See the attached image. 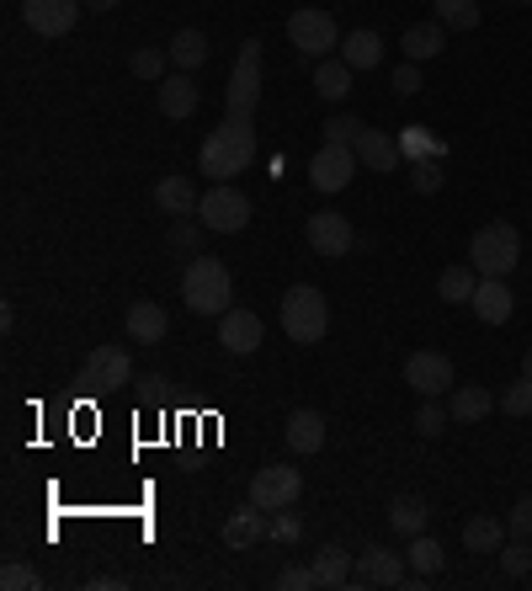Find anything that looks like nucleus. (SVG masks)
I'll use <instances>...</instances> for the list:
<instances>
[{"instance_id":"nucleus-1","label":"nucleus","mask_w":532,"mask_h":591,"mask_svg":"<svg viewBox=\"0 0 532 591\" xmlns=\"http://www.w3.org/2000/svg\"><path fill=\"white\" fill-rule=\"evenodd\" d=\"M250 160H256V128H250V118H235V112L197 149V166L214 181H235L240 171H250Z\"/></svg>"},{"instance_id":"nucleus-2","label":"nucleus","mask_w":532,"mask_h":591,"mask_svg":"<svg viewBox=\"0 0 532 591\" xmlns=\"http://www.w3.org/2000/svg\"><path fill=\"white\" fill-rule=\"evenodd\" d=\"M181 298H187L193 315H224V309H235V304H229V298H235L229 267H224L218 256H197L193 267L181 272Z\"/></svg>"},{"instance_id":"nucleus-3","label":"nucleus","mask_w":532,"mask_h":591,"mask_svg":"<svg viewBox=\"0 0 532 591\" xmlns=\"http://www.w3.org/2000/svg\"><path fill=\"white\" fill-rule=\"evenodd\" d=\"M283 331H288V342H298V346L325 342L331 304H325V294H319L315 283H293L288 294H283Z\"/></svg>"},{"instance_id":"nucleus-4","label":"nucleus","mask_w":532,"mask_h":591,"mask_svg":"<svg viewBox=\"0 0 532 591\" xmlns=\"http://www.w3.org/2000/svg\"><path fill=\"white\" fill-rule=\"evenodd\" d=\"M522 262V235H516V224L495 219L484 224L480 235L469 240V267L480 272V277H511Z\"/></svg>"},{"instance_id":"nucleus-5","label":"nucleus","mask_w":532,"mask_h":591,"mask_svg":"<svg viewBox=\"0 0 532 591\" xmlns=\"http://www.w3.org/2000/svg\"><path fill=\"white\" fill-rule=\"evenodd\" d=\"M341 38H346V32L336 27V17L319 11V6H298L288 17V43L304 53V59H331V53H341Z\"/></svg>"},{"instance_id":"nucleus-6","label":"nucleus","mask_w":532,"mask_h":591,"mask_svg":"<svg viewBox=\"0 0 532 591\" xmlns=\"http://www.w3.org/2000/svg\"><path fill=\"white\" fill-rule=\"evenodd\" d=\"M256 101H262V43L245 38L240 59H235V70H229V86H224V107H229L235 118H256Z\"/></svg>"},{"instance_id":"nucleus-7","label":"nucleus","mask_w":532,"mask_h":591,"mask_svg":"<svg viewBox=\"0 0 532 591\" xmlns=\"http://www.w3.org/2000/svg\"><path fill=\"white\" fill-rule=\"evenodd\" d=\"M197 219H203V229H214V235H240L245 224H250V197L240 187H229V181H218L214 193L203 197Z\"/></svg>"},{"instance_id":"nucleus-8","label":"nucleus","mask_w":532,"mask_h":591,"mask_svg":"<svg viewBox=\"0 0 532 591\" xmlns=\"http://www.w3.org/2000/svg\"><path fill=\"white\" fill-rule=\"evenodd\" d=\"M298 495H304V474L288 464H266L250 480V506H262V512H288Z\"/></svg>"},{"instance_id":"nucleus-9","label":"nucleus","mask_w":532,"mask_h":591,"mask_svg":"<svg viewBox=\"0 0 532 591\" xmlns=\"http://www.w3.org/2000/svg\"><path fill=\"white\" fill-rule=\"evenodd\" d=\"M352 587H411V560L384 543H367L352 565Z\"/></svg>"},{"instance_id":"nucleus-10","label":"nucleus","mask_w":532,"mask_h":591,"mask_svg":"<svg viewBox=\"0 0 532 591\" xmlns=\"http://www.w3.org/2000/svg\"><path fill=\"white\" fill-rule=\"evenodd\" d=\"M405 384H411L421 400H442V394L459 390L453 378V357L447 352H411L405 357Z\"/></svg>"},{"instance_id":"nucleus-11","label":"nucleus","mask_w":532,"mask_h":591,"mask_svg":"<svg viewBox=\"0 0 532 591\" xmlns=\"http://www.w3.org/2000/svg\"><path fill=\"white\" fill-rule=\"evenodd\" d=\"M357 145H319V155L309 160V187L315 193H346L357 176Z\"/></svg>"},{"instance_id":"nucleus-12","label":"nucleus","mask_w":532,"mask_h":591,"mask_svg":"<svg viewBox=\"0 0 532 591\" xmlns=\"http://www.w3.org/2000/svg\"><path fill=\"white\" fill-rule=\"evenodd\" d=\"M80 11H86V0H22V22L32 27L38 38H65V32H75Z\"/></svg>"},{"instance_id":"nucleus-13","label":"nucleus","mask_w":532,"mask_h":591,"mask_svg":"<svg viewBox=\"0 0 532 591\" xmlns=\"http://www.w3.org/2000/svg\"><path fill=\"white\" fill-rule=\"evenodd\" d=\"M304 235H309V250L315 256H325V262H336V256H346V250L357 246V229H352V219L346 214H309V224H304Z\"/></svg>"},{"instance_id":"nucleus-14","label":"nucleus","mask_w":532,"mask_h":591,"mask_svg":"<svg viewBox=\"0 0 532 591\" xmlns=\"http://www.w3.org/2000/svg\"><path fill=\"white\" fill-rule=\"evenodd\" d=\"M80 384L86 390H122V384H134V357L122 346H97L80 368Z\"/></svg>"},{"instance_id":"nucleus-15","label":"nucleus","mask_w":532,"mask_h":591,"mask_svg":"<svg viewBox=\"0 0 532 591\" xmlns=\"http://www.w3.org/2000/svg\"><path fill=\"white\" fill-rule=\"evenodd\" d=\"M266 325L256 309H224L218 315V342H224V352H235V357H250L256 346H262Z\"/></svg>"},{"instance_id":"nucleus-16","label":"nucleus","mask_w":532,"mask_h":591,"mask_svg":"<svg viewBox=\"0 0 532 591\" xmlns=\"http://www.w3.org/2000/svg\"><path fill=\"white\" fill-rule=\"evenodd\" d=\"M155 101H160V118L181 124V118H193V112H197V80L187 70H170L166 80H160Z\"/></svg>"},{"instance_id":"nucleus-17","label":"nucleus","mask_w":532,"mask_h":591,"mask_svg":"<svg viewBox=\"0 0 532 591\" xmlns=\"http://www.w3.org/2000/svg\"><path fill=\"white\" fill-rule=\"evenodd\" d=\"M155 208L170 214V219H197V208H203L197 181H193V176H166V181L155 187Z\"/></svg>"},{"instance_id":"nucleus-18","label":"nucleus","mask_w":532,"mask_h":591,"mask_svg":"<svg viewBox=\"0 0 532 591\" xmlns=\"http://www.w3.org/2000/svg\"><path fill=\"white\" fill-rule=\"evenodd\" d=\"M357 160H363L367 171H400V160H405V149H400V139L394 134H384V128H363V139H357Z\"/></svg>"},{"instance_id":"nucleus-19","label":"nucleus","mask_w":532,"mask_h":591,"mask_svg":"<svg viewBox=\"0 0 532 591\" xmlns=\"http://www.w3.org/2000/svg\"><path fill=\"white\" fill-rule=\"evenodd\" d=\"M128 342H145V346H160L170 331V315L155 304V298H139V304H128Z\"/></svg>"},{"instance_id":"nucleus-20","label":"nucleus","mask_w":532,"mask_h":591,"mask_svg":"<svg viewBox=\"0 0 532 591\" xmlns=\"http://www.w3.org/2000/svg\"><path fill=\"white\" fill-rule=\"evenodd\" d=\"M511 309H516V298H511L506 277H480V288H474V315L484 325H506Z\"/></svg>"},{"instance_id":"nucleus-21","label":"nucleus","mask_w":532,"mask_h":591,"mask_svg":"<svg viewBox=\"0 0 532 591\" xmlns=\"http://www.w3.org/2000/svg\"><path fill=\"white\" fill-rule=\"evenodd\" d=\"M400 49H405L411 65H426V59H436V53L447 49V27L442 22H411L405 27V38H400Z\"/></svg>"},{"instance_id":"nucleus-22","label":"nucleus","mask_w":532,"mask_h":591,"mask_svg":"<svg viewBox=\"0 0 532 591\" xmlns=\"http://www.w3.org/2000/svg\"><path fill=\"white\" fill-rule=\"evenodd\" d=\"M506 539H511V528L501 518H490V512L463 522V549H469V554H501Z\"/></svg>"},{"instance_id":"nucleus-23","label":"nucleus","mask_w":532,"mask_h":591,"mask_svg":"<svg viewBox=\"0 0 532 591\" xmlns=\"http://www.w3.org/2000/svg\"><path fill=\"white\" fill-rule=\"evenodd\" d=\"M447 411H453L459 426H474V421H484L495 411V394L484 390V384H459V390L447 394Z\"/></svg>"},{"instance_id":"nucleus-24","label":"nucleus","mask_w":532,"mask_h":591,"mask_svg":"<svg viewBox=\"0 0 532 591\" xmlns=\"http://www.w3.org/2000/svg\"><path fill=\"white\" fill-rule=\"evenodd\" d=\"M341 59H346L352 70H378V59H384V38H378L373 27H357V32H346V38H341Z\"/></svg>"},{"instance_id":"nucleus-25","label":"nucleus","mask_w":532,"mask_h":591,"mask_svg":"<svg viewBox=\"0 0 532 591\" xmlns=\"http://www.w3.org/2000/svg\"><path fill=\"white\" fill-rule=\"evenodd\" d=\"M288 447H293V453H304V459L319 453V447H325V416L309 411V405H304V411H293V416H288Z\"/></svg>"},{"instance_id":"nucleus-26","label":"nucleus","mask_w":532,"mask_h":591,"mask_svg":"<svg viewBox=\"0 0 532 591\" xmlns=\"http://www.w3.org/2000/svg\"><path fill=\"white\" fill-rule=\"evenodd\" d=\"M352 65H346V59H341V53H331V59H319L315 65V91L325 101H346L352 97Z\"/></svg>"},{"instance_id":"nucleus-27","label":"nucleus","mask_w":532,"mask_h":591,"mask_svg":"<svg viewBox=\"0 0 532 591\" xmlns=\"http://www.w3.org/2000/svg\"><path fill=\"white\" fill-rule=\"evenodd\" d=\"M166 53H170V65H176V70L193 75V70H203V65H208V38H203L197 27H181V32L166 43Z\"/></svg>"},{"instance_id":"nucleus-28","label":"nucleus","mask_w":532,"mask_h":591,"mask_svg":"<svg viewBox=\"0 0 532 591\" xmlns=\"http://www.w3.org/2000/svg\"><path fill=\"white\" fill-rule=\"evenodd\" d=\"M426 501L421 495H400V501H388V528L400 533V539H415V533H426Z\"/></svg>"},{"instance_id":"nucleus-29","label":"nucleus","mask_w":532,"mask_h":591,"mask_svg":"<svg viewBox=\"0 0 532 591\" xmlns=\"http://www.w3.org/2000/svg\"><path fill=\"white\" fill-rule=\"evenodd\" d=\"M474 288H480V272L474 267H442V277H436V298L442 304H474Z\"/></svg>"},{"instance_id":"nucleus-30","label":"nucleus","mask_w":532,"mask_h":591,"mask_svg":"<svg viewBox=\"0 0 532 591\" xmlns=\"http://www.w3.org/2000/svg\"><path fill=\"white\" fill-rule=\"evenodd\" d=\"M315 581L319 587H352V554L341 543H325L315 554Z\"/></svg>"},{"instance_id":"nucleus-31","label":"nucleus","mask_w":532,"mask_h":591,"mask_svg":"<svg viewBox=\"0 0 532 591\" xmlns=\"http://www.w3.org/2000/svg\"><path fill=\"white\" fill-rule=\"evenodd\" d=\"M256 539H266V512H262V506L235 512V518L224 522V543H229V549H250Z\"/></svg>"},{"instance_id":"nucleus-32","label":"nucleus","mask_w":532,"mask_h":591,"mask_svg":"<svg viewBox=\"0 0 532 591\" xmlns=\"http://www.w3.org/2000/svg\"><path fill=\"white\" fill-rule=\"evenodd\" d=\"M405 560H411L415 575H426V581H432L436 570H442V560H447V549H442V543H436L432 533H415L411 549H405Z\"/></svg>"},{"instance_id":"nucleus-33","label":"nucleus","mask_w":532,"mask_h":591,"mask_svg":"<svg viewBox=\"0 0 532 591\" xmlns=\"http://www.w3.org/2000/svg\"><path fill=\"white\" fill-rule=\"evenodd\" d=\"M436 6V22L447 32H474L480 27V0H432Z\"/></svg>"},{"instance_id":"nucleus-34","label":"nucleus","mask_w":532,"mask_h":591,"mask_svg":"<svg viewBox=\"0 0 532 591\" xmlns=\"http://www.w3.org/2000/svg\"><path fill=\"white\" fill-rule=\"evenodd\" d=\"M501 575H511V581L532 575V539H506L501 543Z\"/></svg>"},{"instance_id":"nucleus-35","label":"nucleus","mask_w":532,"mask_h":591,"mask_svg":"<svg viewBox=\"0 0 532 591\" xmlns=\"http://www.w3.org/2000/svg\"><path fill=\"white\" fill-rule=\"evenodd\" d=\"M128 70L139 75V80H155V86H160V80H166L176 65H170V53H166V49H139L134 59H128Z\"/></svg>"},{"instance_id":"nucleus-36","label":"nucleus","mask_w":532,"mask_h":591,"mask_svg":"<svg viewBox=\"0 0 532 591\" xmlns=\"http://www.w3.org/2000/svg\"><path fill=\"white\" fill-rule=\"evenodd\" d=\"M447 421H453V411H447L442 400H421V411H415V437H442Z\"/></svg>"},{"instance_id":"nucleus-37","label":"nucleus","mask_w":532,"mask_h":591,"mask_svg":"<svg viewBox=\"0 0 532 591\" xmlns=\"http://www.w3.org/2000/svg\"><path fill=\"white\" fill-rule=\"evenodd\" d=\"M495 405H501V416H532V373H522L516 384H506Z\"/></svg>"},{"instance_id":"nucleus-38","label":"nucleus","mask_w":532,"mask_h":591,"mask_svg":"<svg viewBox=\"0 0 532 591\" xmlns=\"http://www.w3.org/2000/svg\"><path fill=\"white\" fill-rule=\"evenodd\" d=\"M411 181L421 197L442 193V155H426V160H411Z\"/></svg>"},{"instance_id":"nucleus-39","label":"nucleus","mask_w":532,"mask_h":591,"mask_svg":"<svg viewBox=\"0 0 532 591\" xmlns=\"http://www.w3.org/2000/svg\"><path fill=\"white\" fill-rule=\"evenodd\" d=\"M363 118H357V112H336V118H331V124H325V145H357V139H363Z\"/></svg>"},{"instance_id":"nucleus-40","label":"nucleus","mask_w":532,"mask_h":591,"mask_svg":"<svg viewBox=\"0 0 532 591\" xmlns=\"http://www.w3.org/2000/svg\"><path fill=\"white\" fill-rule=\"evenodd\" d=\"M400 149H405L411 160H426V155H447V145H436V139H432V134H426L421 124H411L405 134H400Z\"/></svg>"},{"instance_id":"nucleus-41","label":"nucleus","mask_w":532,"mask_h":591,"mask_svg":"<svg viewBox=\"0 0 532 591\" xmlns=\"http://www.w3.org/2000/svg\"><path fill=\"white\" fill-rule=\"evenodd\" d=\"M266 539H277V543H298V539H304V522L293 518V512H272V522H266Z\"/></svg>"},{"instance_id":"nucleus-42","label":"nucleus","mask_w":532,"mask_h":591,"mask_svg":"<svg viewBox=\"0 0 532 591\" xmlns=\"http://www.w3.org/2000/svg\"><path fill=\"white\" fill-rule=\"evenodd\" d=\"M0 587H6V591H38V587H43V575H38L32 565H6V570H0Z\"/></svg>"},{"instance_id":"nucleus-43","label":"nucleus","mask_w":532,"mask_h":591,"mask_svg":"<svg viewBox=\"0 0 532 591\" xmlns=\"http://www.w3.org/2000/svg\"><path fill=\"white\" fill-rule=\"evenodd\" d=\"M277 587H283V591H319L315 565H288L283 575H277Z\"/></svg>"},{"instance_id":"nucleus-44","label":"nucleus","mask_w":532,"mask_h":591,"mask_svg":"<svg viewBox=\"0 0 532 591\" xmlns=\"http://www.w3.org/2000/svg\"><path fill=\"white\" fill-rule=\"evenodd\" d=\"M506 528H511V539H532V495H522L506 512Z\"/></svg>"},{"instance_id":"nucleus-45","label":"nucleus","mask_w":532,"mask_h":591,"mask_svg":"<svg viewBox=\"0 0 532 591\" xmlns=\"http://www.w3.org/2000/svg\"><path fill=\"white\" fill-rule=\"evenodd\" d=\"M388 86H394V97H415V91H421V65H411V59H405V65L394 70V80H388Z\"/></svg>"},{"instance_id":"nucleus-46","label":"nucleus","mask_w":532,"mask_h":591,"mask_svg":"<svg viewBox=\"0 0 532 591\" xmlns=\"http://www.w3.org/2000/svg\"><path fill=\"white\" fill-rule=\"evenodd\" d=\"M193 240H197V235H193V224H187V219L170 229V246H176V250H193Z\"/></svg>"},{"instance_id":"nucleus-47","label":"nucleus","mask_w":532,"mask_h":591,"mask_svg":"<svg viewBox=\"0 0 532 591\" xmlns=\"http://www.w3.org/2000/svg\"><path fill=\"white\" fill-rule=\"evenodd\" d=\"M118 0H86V11H112Z\"/></svg>"},{"instance_id":"nucleus-48","label":"nucleus","mask_w":532,"mask_h":591,"mask_svg":"<svg viewBox=\"0 0 532 591\" xmlns=\"http://www.w3.org/2000/svg\"><path fill=\"white\" fill-rule=\"evenodd\" d=\"M516 6H532V0H516Z\"/></svg>"}]
</instances>
